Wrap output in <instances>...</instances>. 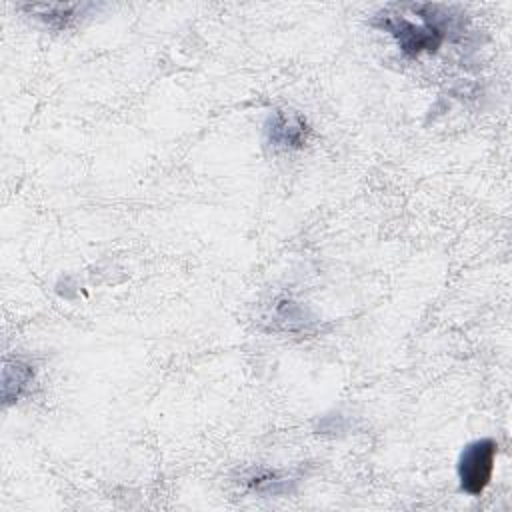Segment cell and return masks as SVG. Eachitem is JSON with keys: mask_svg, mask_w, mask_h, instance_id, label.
Returning <instances> with one entry per match:
<instances>
[{"mask_svg": "<svg viewBox=\"0 0 512 512\" xmlns=\"http://www.w3.org/2000/svg\"><path fill=\"white\" fill-rule=\"evenodd\" d=\"M266 136L274 150H298L308 140V124L296 112L276 110L266 122Z\"/></svg>", "mask_w": 512, "mask_h": 512, "instance_id": "3957f363", "label": "cell"}, {"mask_svg": "<svg viewBox=\"0 0 512 512\" xmlns=\"http://www.w3.org/2000/svg\"><path fill=\"white\" fill-rule=\"evenodd\" d=\"M442 6L436 4H392L374 24L388 30L408 56L436 52L444 40L446 26L442 22Z\"/></svg>", "mask_w": 512, "mask_h": 512, "instance_id": "6da1fadb", "label": "cell"}, {"mask_svg": "<svg viewBox=\"0 0 512 512\" xmlns=\"http://www.w3.org/2000/svg\"><path fill=\"white\" fill-rule=\"evenodd\" d=\"M496 442L492 438H480L464 446L458 456V482L468 496H480L492 480Z\"/></svg>", "mask_w": 512, "mask_h": 512, "instance_id": "7a4b0ae2", "label": "cell"}, {"mask_svg": "<svg viewBox=\"0 0 512 512\" xmlns=\"http://www.w3.org/2000/svg\"><path fill=\"white\" fill-rule=\"evenodd\" d=\"M80 6L78 4H48V6H30V10L34 12H40V16L50 22V24H56L58 20V26H66V20L74 16V10H78Z\"/></svg>", "mask_w": 512, "mask_h": 512, "instance_id": "277c9868", "label": "cell"}]
</instances>
